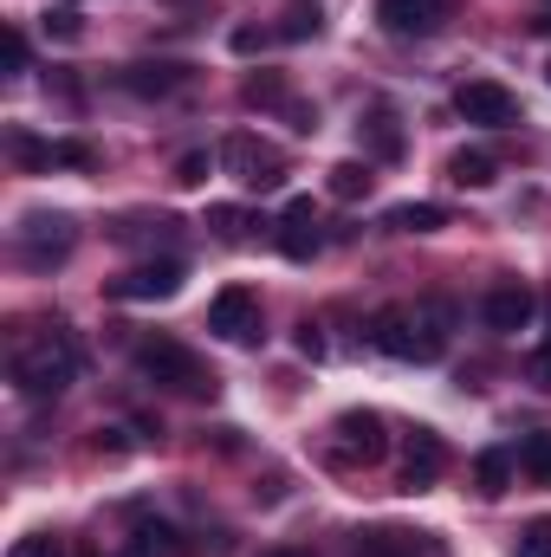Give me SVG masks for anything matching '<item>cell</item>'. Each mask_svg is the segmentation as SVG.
<instances>
[{
    "instance_id": "obj_1",
    "label": "cell",
    "mask_w": 551,
    "mask_h": 557,
    "mask_svg": "<svg viewBox=\"0 0 551 557\" xmlns=\"http://www.w3.org/2000/svg\"><path fill=\"white\" fill-rule=\"evenodd\" d=\"M448 324H454L448 298L390 305V311H377V318H370V344H377L383 357H396V363H434V357L448 350Z\"/></svg>"
},
{
    "instance_id": "obj_2",
    "label": "cell",
    "mask_w": 551,
    "mask_h": 557,
    "mask_svg": "<svg viewBox=\"0 0 551 557\" xmlns=\"http://www.w3.org/2000/svg\"><path fill=\"white\" fill-rule=\"evenodd\" d=\"M137 370L149 376V383L175 389V396H195V403H215V389H221V376H215L188 344H175V337H143L137 344Z\"/></svg>"
},
{
    "instance_id": "obj_3",
    "label": "cell",
    "mask_w": 551,
    "mask_h": 557,
    "mask_svg": "<svg viewBox=\"0 0 551 557\" xmlns=\"http://www.w3.org/2000/svg\"><path fill=\"white\" fill-rule=\"evenodd\" d=\"M72 376H78V350H72V337H59V331H46L39 344H26V350L13 357V389L33 396V403L65 396Z\"/></svg>"
},
{
    "instance_id": "obj_4",
    "label": "cell",
    "mask_w": 551,
    "mask_h": 557,
    "mask_svg": "<svg viewBox=\"0 0 551 557\" xmlns=\"http://www.w3.org/2000/svg\"><path fill=\"white\" fill-rule=\"evenodd\" d=\"M208 331H215V337H228L234 350H260V344H267V311H260V292L228 285V292L208 305Z\"/></svg>"
},
{
    "instance_id": "obj_5",
    "label": "cell",
    "mask_w": 551,
    "mask_h": 557,
    "mask_svg": "<svg viewBox=\"0 0 551 557\" xmlns=\"http://www.w3.org/2000/svg\"><path fill=\"white\" fill-rule=\"evenodd\" d=\"M221 169H228L241 188H254V195H273L279 182H285V156H279L273 143L247 137V131L221 143Z\"/></svg>"
},
{
    "instance_id": "obj_6",
    "label": "cell",
    "mask_w": 551,
    "mask_h": 557,
    "mask_svg": "<svg viewBox=\"0 0 551 557\" xmlns=\"http://www.w3.org/2000/svg\"><path fill=\"white\" fill-rule=\"evenodd\" d=\"M72 247H78V227H72L65 214H26V221H20V260H26L33 273L59 267Z\"/></svg>"
},
{
    "instance_id": "obj_7",
    "label": "cell",
    "mask_w": 551,
    "mask_h": 557,
    "mask_svg": "<svg viewBox=\"0 0 551 557\" xmlns=\"http://www.w3.org/2000/svg\"><path fill=\"white\" fill-rule=\"evenodd\" d=\"M532 311H539V292H532L526 278H493V285H487V298H480V318H487V331H500V337L526 331V324H532Z\"/></svg>"
},
{
    "instance_id": "obj_8",
    "label": "cell",
    "mask_w": 551,
    "mask_h": 557,
    "mask_svg": "<svg viewBox=\"0 0 551 557\" xmlns=\"http://www.w3.org/2000/svg\"><path fill=\"white\" fill-rule=\"evenodd\" d=\"M454 111H461L467 124H487V131L519 124V98H513L506 85H493V78H467V85L454 91Z\"/></svg>"
},
{
    "instance_id": "obj_9",
    "label": "cell",
    "mask_w": 551,
    "mask_h": 557,
    "mask_svg": "<svg viewBox=\"0 0 551 557\" xmlns=\"http://www.w3.org/2000/svg\"><path fill=\"white\" fill-rule=\"evenodd\" d=\"M454 7L461 0H377V20L396 39H428V33H441L454 20Z\"/></svg>"
},
{
    "instance_id": "obj_10",
    "label": "cell",
    "mask_w": 551,
    "mask_h": 557,
    "mask_svg": "<svg viewBox=\"0 0 551 557\" xmlns=\"http://www.w3.org/2000/svg\"><path fill=\"white\" fill-rule=\"evenodd\" d=\"M383 454H390V441H383V416L377 409H344L338 416V460L344 467H370Z\"/></svg>"
},
{
    "instance_id": "obj_11",
    "label": "cell",
    "mask_w": 551,
    "mask_h": 557,
    "mask_svg": "<svg viewBox=\"0 0 551 557\" xmlns=\"http://www.w3.org/2000/svg\"><path fill=\"white\" fill-rule=\"evenodd\" d=\"M111 292H118V298H131V305L175 298V292H182V260H149V267H137V273L111 278Z\"/></svg>"
},
{
    "instance_id": "obj_12",
    "label": "cell",
    "mask_w": 551,
    "mask_h": 557,
    "mask_svg": "<svg viewBox=\"0 0 551 557\" xmlns=\"http://www.w3.org/2000/svg\"><path fill=\"white\" fill-rule=\"evenodd\" d=\"M441 467H448V447H441V434H434V428H415L409 467H403V493H428V486L441 480Z\"/></svg>"
},
{
    "instance_id": "obj_13",
    "label": "cell",
    "mask_w": 551,
    "mask_h": 557,
    "mask_svg": "<svg viewBox=\"0 0 551 557\" xmlns=\"http://www.w3.org/2000/svg\"><path fill=\"white\" fill-rule=\"evenodd\" d=\"M188 85V65H169V59H143V65H124V91H137V98H169V91H182Z\"/></svg>"
},
{
    "instance_id": "obj_14",
    "label": "cell",
    "mask_w": 551,
    "mask_h": 557,
    "mask_svg": "<svg viewBox=\"0 0 551 557\" xmlns=\"http://www.w3.org/2000/svg\"><path fill=\"white\" fill-rule=\"evenodd\" d=\"M513 467H519L513 447H487V454L474 460V493H480V499H500V493L513 486Z\"/></svg>"
},
{
    "instance_id": "obj_15",
    "label": "cell",
    "mask_w": 551,
    "mask_h": 557,
    "mask_svg": "<svg viewBox=\"0 0 551 557\" xmlns=\"http://www.w3.org/2000/svg\"><path fill=\"white\" fill-rule=\"evenodd\" d=\"M357 131H364V143H370V156H377V162H396V156H403V124H396V111H390V104H377Z\"/></svg>"
},
{
    "instance_id": "obj_16",
    "label": "cell",
    "mask_w": 551,
    "mask_h": 557,
    "mask_svg": "<svg viewBox=\"0 0 551 557\" xmlns=\"http://www.w3.org/2000/svg\"><path fill=\"white\" fill-rule=\"evenodd\" d=\"M448 182H461V188H493V182H500V162H493L487 149H454V156H448Z\"/></svg>"
},
{
    "instance_id": "obj_17",
    "label": "cell",
    "mask_w": 551,
    "mask_h": 557,
    "mask_svg": "<svg viewBox=\"0 0 551 557\" xmlns=\"http://www.w3.org/2000/svg\"><path fill=\"white\" fill-rule=\"evenodd\" d=\"M318 33H325V7H318V0H292V7L279 13V26H273V39H285V46L318 39Z\"/></svg>"
},
{
    "instance_id": "obj_18",
    "label": "cell",
    "mask_w": 551,
    "mask_h": 557,
    "mask_svg": "<svg viewBox=\"0 0 551 557\" xmlns=\"http://www.w3.org/2000/svg\"><path fill=\"white\" fill-rule=\"evenodd\" d=\"M383 227H396V234H434V227H448V208H434V201H396L383 214Z\"/></svg>"
},
{
    "instance_id": "obj_19",
    "label": "cell",
    "mask_w": 551,
    "mask_h": 557,
    "mask_svg": "<svg viewBox=\"0 0 551 557\" xmlns=\"http://www.w3.org/2000/svg\"><path fill=\"white\" fill-rule=\"evenodd\" d=\"M318 247H325L318 221H279V253H285V260H311Z\"/></svg>"
},
{
    "instance_id": "obj_20",
    "label": "cell",
    "mask_w": 551,
    "mask_h": 557,
    "mask_svg": "<svg viewBox=\"0 0 551 557\" xmlns=\"http://www.w3.org/2000/svg\"><path fill=\"white\" fill-rule=\"evenodd\" d=\"M241 91H247V104H254V111H285V104H292V85H285L279 72H254Z\"/></svg>"
},
{
    "instance_id": "obj_21",
    "label": "cell",
    "mask_w": 551,
    "mask_h": 557,
    "mask_svg": "<svg viewBox=\"0 0 551 557\" xmlns=\"http://www.w3.org/2000/svg\"><path fill=\"white\" fill-rule=\"evenodd\" d=\"M370 188H377L370 162H338V169H331V195H338V201H364Z\"/></svg>"
},
{
    "instance_id": "obj_22",
    "label": "cell",
    "mask_w": 551,
    "mask_h": 557,
    "mask_svg": "<svg viewBox=\"0 0 551 557\" xmlns=\"http://www.w3.org/2000/svg\"><path fill=\"white\" fill-rule=\"evenodd\" d=\"M351 557H415V539L409 532H357Z\"/></svg>"
},
{
    "instance_id": "obj_23",
    "label": "cell",
    "mask_w": 551,
    "mask_h": 557,
    "mask_svg": "<svg viewBox=\"0 0 551 557\" xmlns=\"http://www.w3.org/2000/svg\"><path fill=\"white\" fill-rule=\"evenodd\" d=\"M39 26H46V39H59V46H78V39H85L78 7H46V13H39Z\"/></svg>"
},
{
    "instance_id": "obj_24",
    "label": "cell",
    "mask_w": 551,
    "mask_h": 557,
    "mask_svg": "<svg viewBox=\"0 0 551 557\" xmlns=\"http://www.w3.org/2000/svg\"><path fill=\"white\" fill-rule=\"evenodd\" d=\"M519 467H526L539 486H551V434H526V441H519Z\"/></svg>"
},
{
    "instance_id": "obj_25",
    "label": "cell",
    "mask_w": 551,
    "mask_h": 557,
    "mask_svg": "<svg viewBox=\"0 0 551 557\" xmlns=\"http://www.w3.org/2000/svg\"><path fill=\"white\" fill-rule=\"evenodd\" d=\"M169 552H175V532L169 525H137V539H131L124 557H169Z\"/></svg>"
},
{
    "instance_id": "obj_26",
    "label": "cell",
    "mask_w": 551,
    "mask_h": 557,
    "mask_svg": "<svg viewBox=\"0 0 551 557\" xmlns=\"http://www.w3.org/2000/svg\"><path fill=\"white\" fill-rule=\"evenodd\" d=\"M208 227H215L221 240H247V227H254V221H247L241 208H228V201H221V208H208Z\"/></svg>"
},
{
    "instance_id": "obj_27",
    "label": "cell",
    "mask_w": 551,
    "mask_h": 557,
    "mask_svg": "<svg viewBox=\"0 0 551 557\" xmlns=\"http://www.w3.org/2000/svg\"><path fill=\"white\" fill-rule=\"evenodd\" d=\"M513 557H551V519H532V525L519 532V545H513Z\"/></svg>"
},
{
    "instance_id": "obj_28",
    "label": "cell",
    "mask_w": 551,
    "mask_h": 557,
    "mask_svg": "<svg viewBox=\"0 0 551 557\" xmlns=\"http://www.w3.org/2000/svg\"><path fill=\"white\" fill-rule=\"evenodd\" d=\"M13 156H20L26 169H52V143L26 137V131H13Z\"/></svg>"
},
{
    "instance_id": "obj_29",
    "label": "cell",
    "mask_w": 551,
    "mask_h": 557,
    "mask_svg": "<svg viewBox=\"0 0 551 557\" xmlns=\"http://www.w3.org/2000/svg\"><path fill=\"white\" fill-rule=\"evenodd\" d=\"M208 169H215V162H208V149H188V156L175 162V182H182V188H201V182H208Z\"/></svg>"
},
{
    "instance_id": "obj_30",
    "label": "cell",
    "mask_w": 551,
    "mask_h": 557,
    "mask_svg": "<svg viewBox=\"0 0 551 557\" xmlns=\"http://www.w3.org/2000/svg\"><path fill=\"white\" fill-rule=\"evenodd\" d=\"M7 557H65V539H52V532H33V539H20Z\"/></svg>"
},
{
    "instance_id": "obj_31",
    "label": "cell",
    "mask_w": 551,
    "mask_h": 557,
    "mask_svg": "<svg viewBox=\"0 0 551 557\" xmlns=\"http://www.w3.org/2000/svg\"><path fill=\"white\" fill-rule=\"evenodd\" d=\"M52 162L59 169H91V143H52Z\"/></svg>"
},
{
    "instance_id": "obj_32",
    "label": "cell",
    "mask_w": 551,
    "mask_h": 557,
    "mask_svg": "<svg viewBox=\"0 0 551 557\" xmlns=\"http://www.w3.org/2000/svg\"><path fill=\"white\" fill-rule=\"evenodd\" d=\"M267 39H273V33H260V26H234V39H228V46H234L241 59H254V52H260Z\"/></svg>"
},
{
    "instance_id": "obj_33",
    "label": "cell",
    "mask_w": 551,
    "mask_h": 557,
    "mask_svg": "<svg viewBox=\"0 0 551 557\" xmlns=\"http://www.w3.org/2000/svg\"><path fill=\"white\" fill-rule=\"evenodd\" d=\"M7 72H26V33L7 26Z\"/></svg>"
},
{
    "instance_id": "obj_34",
    "label": "cell",
    "mask_w": 551,
    "mask_h": 557,
    "mask_svg": "<svg viewBox=\"0 0 551 557\" xmlns=\"http://www.w3.org/2000/svg\"><path fill=\"white\" fill-rule=\"evenodd\" d=\"M298 357H311V363L325 357V337H318V324H298Z\"/></svg>"
},
{
    "instance_id": "obj_35",
    "label": "cell",
    "mask_w": 551,
    "mask_h": 557,
    "mask_svg": "<svg viewBox=\"0 0 551 557\" xmlns=\"http://www.w3.org/2000/svg\"><path fill=\"white\" fill-rule=\"evenodd\" d=\"M279 221H318V208H311V195H292V201H285V214H279Z\"/></svg>"
},
{
    "instance_id": "obj_36",
    "label": "cell",
    "mask_w": 551,
    "mask_h": 557,
    "mask_svg": "<svg viewBox=\"0 0 551 557\" xmlns=\"http://www.w3.org/2000/svg\"><path fill=\"white\" fill-rule=\"evenodd\" d=\"M526 370H532V383H546V389H551V344L532 357V363H526Z\"/></svg>"
},
{
    "instance_id": "obj_37",
    "label": "cell",
    "mask_w": 551,
    "mask_h": 557,
    "mask_svg": "<svg viewBox=\"0 0 551 557\" xmlns=\"http://www.w3.org/2000/svg\"><path fill=\"white\" fill-rule=\"evenodd\" d=\"M267 557H305V552H267Z\"/></svg>"
}]
</instances>
